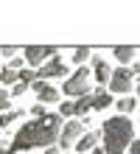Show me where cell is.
Returning <instances> with one entry per match:
<instances>
[{"instance_id":"2e32d148","label":"cell","mask_w":140,"mask_h":154,"mask_svg":"<svg viewBox=\"0 0 140 154\" xmlns=\"http://www.w3.org/2000/svg\"><path fill=\"white\" fill-rule=\"evenodd\" d=\"M87 59H92V51L90 48H76V51H73V62H76L79 67H84Z\"/></svg>"},{"instance_id":"ffe728a7","label":"cell","mask_w":140,"mask_h":154,"mask_svg":"<svg viewBox=\"0 0 140 154\" xmlns=\"http://www.w3.org/2000/svg\"><path fill=\"white\" fill-rule=\"evenodd\" d=\"M11 112V98H0V115Z\"/></svg>"},{"instance_id":"44dd1931","label":"cell","mask_w":140,"mask_h":154,"mask_svg":"<svg viewBox=\"0 0 140 154\" xmlns=\"http://www.w3.org/2000/svg\"><path fill=\"white\" fill-rule=\"evenodd\" d=\"M25 90H28V84H23V81H20V84H14V87H11V98H17V95H23Z\"/></svg>"},{"instance_id":"5b68a950","label":"cell","mask_w":140,"mask_h":154,"mask_svg":"<svg viewBox=\"0 0 140 154\" xmlns=\"http://www.w3.org/2000/svg\"><path fill=\"white\" fill-rule=\"evenodd\" d=\"M84 123L87 121H64V129H62V137H59L62 154H67V149H76V143L84 134Z\"/></svg>"},{"instance_id":"8992f818","label":"cell","mask_w":140,"mask_h":154,"mask_svg":"<svg viewBox=\"0 0 140 154\" xmlns=\"http://www.w3.org/2000/svg\"><path fill=\"white\" fill-rule=\"evenodd\" d=\"M135 87V76L129 67H118L109 79V93H118V95H129Z\"/></svg>"},{"instance_id":"7a4b0ae2","label":"cell","mask_w":140,"mask_h":154,"mask_svg":"<svg viewBox=\"0 0 140 154\" xmlns=\"http://www.w3.org/2000/svg\"><path fill=\"white\" fill-rule=\"evenodd\" d=\"M101 140H104V151L107 154H123L129 146L135 143V126L126 115H115L104 121L101 126Z\"/></svg>"},{"instance_id":"9a60e30c","label":"cell","mask_w":140,"mask_h":154,"mask_svg":"<svg viewBox=\"0 0 140 154\" xmlns=\"http://www.w3.org/2000/svg\"><path fill=\"white\" fill-rule=\"evenodd\" d=\"M135 106H137V95H126V98H120L118 101V112L120 115H129V112H135Z\"/></svg>"},{"instance_id":"277c9868","label":"cell","mask_w":140,"mask_h":154,"mask_svg":"<svg viewBox=\"0 0 140 154\" xmlns=\"http://www.w3.org/2000/svg\"><path fill=\"white\" fill-rule=\"evenodd\" d=\"M56 53H59V51H56L53 45H28V48H23V59H25L31 67L39 70L45 62H51V59L56 56Z\"/></svg>"},{"instance_id":"e0dca14e","label":"cell","mask_w":140,"mask_h":154,"mask_svg":"<svg viewBox=\"0 0 140 154\" xmlns=\"http://www.w3.org/2000/svg\"><path fill=\"white\" fill-rule=\"evenodd\" d=\"M23 115H25V109H11V112L0 115V129H3V126H8L11 121H17V118H23Z\"/></svg>"},{"instance_id":"4fadbf2b","label":"cell","mask_w":140,"mask_h":154,"mask_svg":"<svg viewBox=\"0 0 140 154\" xmlns=\"http://www.w3.org/2000/svg\"><path fill=\"white\" fill-rule=\"evenodd\" d=\"M92 95H95V109H107V106L112 104V98H109V93H107V87H98Z\"/></svg>"},{"instance_id":"7c38bea8","label":"cell","mask_w":140,"mask_h":154,"mask_svg":"<svg viewBox=\"0 0 140 154\" xmlns=\"http://www.w3.org/2000/svg\"><path fill=\"white\" fill-rule=\"evenodd\" d=\"M90 109H95V95H84L76 101V118H81L84 112H90Z\"/></svg>"},{"instance_id":"6da1fadb","label":"cell","mask_w":140,"mask_h":154,"mask_svg":"<svg viewBox=\"0 0 140 154\" xmlns=\"http://www.w3.org/2000/svg\"><path fill=\"white\" fill-rule=\"evenodd\" d=\"M62 115H45V118H36V121H28L20 126V132L14 134L11 140V149L8 151H28V149H53L59 146V137H62Z\"/></svg>"},{"instance_id":"8fae6325","label":"cell","mask_w":140,"mask_h":154,"mask_svg":"<svg viewBox=\"0 0 140 154\" xmlns=\"http://www.w3.org/2000/svg\"><path fill=\"white\" fill-rule=\"evenodd\" d=\"M112 53H115V59L120 62V65H132V59H135V48L132 45H115V48H112Z\"/></svg>"},{"instance_id":"ba28073f","label":"cell","mask_w":140,"mask_h":154,"mask_svg":"<svg viewBox=\"0 0 140 154\" xmlns=\"http://www.w3.org/2000/svg\"><path fill=\"white\" fill-rule=\"evenodd\" d=\"M112 73H115V70L109 67V62L101 56V53H92V79H95L101 87H107V81L112 79Z\"/></svg>"},{"instance_id":"9c48e42d","label":"cell","mask_w":140,"mask_h":154,"mask_svg":"<svg viewBox=\"0 0 140 154\" xmlns=\"http://www.w3.org/2000/svg\"><path fill=\"white\" fill-rule=\"evenodd\" d=\"M31 90L36 93L39 104H56V101H59V90H56L53 84H48V81H39V79H36L34 84H31Z\"/></svg>"},{"instance_id":"7402d4cb","label":"cell","mask_w":140,"mask_h":154,"mask_svg":"<svg viewBox=\"0 0 140 154\" xmlns=\"http://www.w3.org/2000/svg\"><path fill=\"white\" fill-rule=\"evenodd\" d=\"M23 62H25V59H20V56H17V59H11V62H8L6 67H11V70H17V73H20V70H23Z\"/></svg>"},{"instance_id":"3957f363","label":"cell","mask_w":140,"mask_h":154,"mask_svg":"<svg viewBox=\"0 0 140 154\" xmlns=\"http://www.w3.org/2000/svg\"><path fill=\"white\" fill-rule=\"evenodd\" d=\"M90 79H92V70H87V67H79L73 76H67V79H64L62 93H64V95H76V98L92 95V93H90Z\"/></svg>"},{"instance_id":"5bb4252c","label":"cell","mask_w":140,"mask_h":154,"mask_svg":"<svg viewBox=\"0 0 140 154\" xmlns=\"http://www.w3.org/2000/svg\"><path fill=\"white\" fill-rule=\"evenodd\" d=\"M0 84H20V73L17 70H11V67H3L0 70Z\"/></svg>"},{"instance_id":"4316f807","label":"cell","mask_w":140,"mask_h":154,"mask_svg":"<svg viewBox=\"0 0 140 154\" xmlns=\"http://www.w3.org/2000/svg\"><path fill=\"white\" fill-rule=\"evenodd\" d=\"M137 101H140V84H137Z\"/></svg>"},{"instance_id":"83f0119b","label":"cell","mask_w":140,"mask_h":154,"mask_svg":"<svg viewBox=\"0 0 140 154\" xmlns=\"http://www.w3.org/2000/svg\"><path fill=\"white\" fill-rule=\"evenodd\" d=\"M3 154H11V151H8V149H6V151H3Z\"/></svg>"},{"instance_id":"f1b7e54d","label":"cell","mask_w":140,"mask_h":154,"mask_svg":"<svg viewBox=\"0 0 140 154\" xmlns=\"http://www.w3.org/2000/svg\"><path fill=\"white\" fill-rule=\"evenodd\" d=\"M3 151H6V149H0V154H3Z\"/></svg>"},{"instance_id":"603a6c76","label":"cell","mask_w":140,"mask_h":154,"mask_svg":"<svg viewBox=\"0 0 140 154\" xmlns=\"http://www.w3.org/2000/svg\"><path fill=\"white\" fill-rule=\"evenodd\" d=\"M0 53H3L8 62H11V59H17V48H0Z\"/></svg>"},{"instance_id":"52a82bcc","label":"cell","mask_w":140,"mask_h":154,"mask_svg":"<svg viewBox=\"0 0 140 154\" xmlns=\"http://www.w3.org/2000/svg\"><path fill=\"white\" fill-rule=\"evenodd\" d=\"M59 76H67V65L62 62V56H53L51 62H45V65L36 70V79L39 81H48V79H59Z\"/></svg>"},{"instance_id":"d6986e66","label":"cell","mask_w":140,"mask_h":154,"mask_svg":"<svg viewBox=\"0 0 140 154\" xmlns=\"http://www.w3.org/2000/svg\"><path fill=\"white\" fill-rule=\"evenodd\" d=\"M31 115H34V118H45V115H48V112H45V104L36 101V104L31 106Z\"/></svg>"},{"instance_id":"ac0fdd59","label":"cell","mask_w":140,"mask_h":154,"mask_svg":"<svg viewBox=\"0 0 140 154\" xmlns=\"http://www.w3.org/2000/svg\"><path fill=\"white\" fill-rule=\"evenodd\" d=\"M59 115H62V118H76V101H62Z\"/></svg>"},{"instance_id":"cb8c5ba5","label":"cell","mask_w":140,"mask_h":154,"mask_svg":"<svg viewBox=\"0 0 140 154\" xmlns=\"http://www.w3.org/2000/svg\"><path fill=\"white\" fill-rule=\"evenodd\" d=\"M129 151H132V154H140V140H135L132 146H129Z\"/></svg>"},{"instance_id":"30bf717a","label":"cell","mask_w":140,"mask_h":154,"mask_svg":"<svg viewBox=\"0 0 140 154\" xmlns=\"http://www.w3.org/2000/svg\"><path fill=\"white\" fill-rule=\"evenodd\" d=\"M98 137H101V132H84V134H81V140L76 143V151H79V154H84V151L98 149V146H95V143H98Z\"/></svg>"},{"instance_id":"484cf974","label":"cell","mask_w":140,"mask_h":154,"mask_svg":"<svg viewBox=\"0 0 140 154\" xmlns=\"http://www.w3.org/2000/svg\"><path fill=\"white\" fill-rule=\"evenodd\" d=\"M92 154H107V151H104V146H98V149H92Z\"/></svg>"},{"instance_id":"d4e9b609","label":"cell","mask_w":140,"mask_h":154,"mask_svg":"<svg viewBox=\"0 0 140 154\" xmlns=\"http://www.w3.org/2000/svg\"><path fill=\"white\" fill-rule=\"evenodd\" d=\"M45 154H62V149H59V146H53V149H45Z\"/></svg>"}]
</instances>
